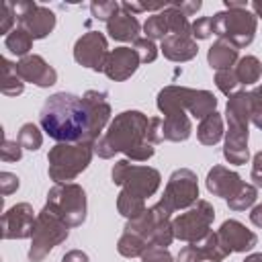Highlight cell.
Instances as JSON below:
<instances>
[{"label": "cell", "mask_w": 262, "mask_h": 262, "mask_svg": "<svg viewBox=\"0 0 262 262\" xmlns=\"http://www.w3.org/2000/svg\"><path fill=\"white\" fill-rule=\"evenodd\" d=\"M39 123L43 131L59 143H82L90 141V119L84 98L57 92L49 96L39 113Z\"/></svg>", "instance_id": "1"}, {"label": "cell", "mask_w": 262, "mask_h": 262, "mask_svg": "<svg viewBox=\"0 0 262 262\" xmlns=\"http://www.w3.org/2000/svg\"><path fill=\"white\" fill-rule=\"evenodd\" d=\"M149 119L139 111L121 113L108 131L94 141V151L100 158H111L115 151H125L131 160H147L154 156V145L147 141Z\"/></svg>", "instance_id": "2"}, {"label": "cell", "mask_w": 262, "mask_h": 262, "mask_svg": "<svg viewBox=\"0 0 262 262\" xmlns=\"http://www.w3.org/2000/svg\"><path fill=\"white\" fill-rule=\"evenodd\" d=\"M92 151H94V143L92 141L55 145L47 156V160H49V176L55 180V184L74 180L90 164Z\"/></svg>", "instance_id": "3"}, {"label": "cell", "mask_w": 262, "mask_h": 262, "mask_svg": "<svg viewBox=\"0 0 262 262\" xmlns=\"http://www.w3.org/2000/svg\"><path fill=\"white\" fill-rule=\"evenodd\" d=\"M47 207L68 225H80L86 217V194L78 184L57 182L47 194Z\"/></svg>", "instance_id": "4"}, {"label": "cell", "mask_w": 262, "mask_h": 262, "mask_svg": "<svg viewBox=\"0 0 262 262\" xmlns=\"http://www.w3.org/2000/svg\"><path fill=\"white\" fill-rule=\"evenodd\" d=\"M213 33L219 39H227L235 47L250 45L256 33V14L246 8H227V12H217L211 16Z\"/></svg>", "instance_id": "5"}, {"label": "cell", "mask_w": 262, "mask_h": 262, "mask_svg": "<svg viewBox=\"0 0 262 262\" xmlns=\"http://www.w3.org/2000/svg\"><path fill=\"white\" fill-rule=\"evenodd\" d=\"M68 237V225L45 205V209L39 213L37 223H35V231H33V246L29 250V258L33 262H39L45 258V254L57 246L59 242H63Z\"/></svg>", "instance_id": "6"}, {"label": "cell", "mask_w": 262, "mask_h": 262, "mask_svg": "<svg viewBox=\"0 0 262 262\" xmlns=\"http://www.w3.org/2000/svg\"><path fill=\"white\" fill-rule=\"evenodd\" d=\"M113 182L115 184H123L125 190L145 199V196L154 194L156 188L160 186V174L154 168L133 166L127 160H121L113 168Z\"/></svg>", "instance_id": "7"}, {"label": "cell", "mask_w": 262, "mask_h": 262, "mask_svg": "<svg viewBox=\"0 0 262 262\" xmlns=\"http://www.w3.org/2000/svg\"><path fill=\"white\" fill-rule=\"evenodd\" d=\"M215 217L213 207L207 201H196V205L192 209H188L186 213L178 215L172 221V231L174 237L184 239V242H201L207 233H209V225Z\"/></svg>", "instance_id": "8"}, {"label": "cell", "mask_w": 262, "mask_h": 262, "mask_svg": "<svg viewBox=\"0 0 262 262\" xmlns=\"http://www.w3.org/2000/svg\"><path fill=\"white\" fill-rule=\"evenodd\" d=\"M12 8L20 29L27 31L33 39L49 35L55 27V14L45 6H39L35 2H16L12 4Z\"/></svg>", "instance_id": "9"}, {"label": "cell", "mask_w": 262, "mask_h": 262, "mask_svg": "<svg viewBox=\"0 0 262 262\" xmlns=\"http://www.w3.org/2000/svg\"><path fill=\"white\" fill-rule=\"evenodd\" d=\"M199 196V186H196V176L190 170H176L166 186L162 203L174 213L176 209H184L192 203H196Z\"/></svg>", "instance_id": "10"}, {"label": "cell", "mask_w": 262, "mask_h": 262, "mask_svg": "<svg viewBox=\"0 0 262 262\" xmlns=\"http://www.w3.org/2000/svg\"><path fill=\"white\" fill-rule=\"evenodd\" d=\"M227 254V246L219 239L217 233H207L201 242L184 246L178 254V262H221Z\"/></svg>", "instance_id": "11"}, {"label": "cell", "mask_w": 262, "mask_h": 262, "mask_svg": "<svg viewBox=\"0 0 262 262\" xmlns=\"http://www.w3.org/2000/svg\"><path fill=\"white\" fill-rule=\"evenodd\" d=\"M74 57L78 63L92 68V70H104V61L108 57L106 51V39L98 33V31H90L84 37H80L76 41V49H74Z\"/></svg>", "instance_id": "12"}, {"label": "cell", "mask_w": 262, "mask_h": 262, "mask_svg": "<svg viewBox=\"0 0 262 262\" xmlns=\"http://www.w3.org/2000/svg\"><path fill=\"white\" fill-rule=\"evenodd\" d=\"M35 223H37V219L33 215L31 205H27V203L14 205L2 217V237L4 239H10V237H33Z\"/></svg>", "instance_id": "13"}, {"label": "cell", "mask_w": 262, "mask_h": 262, "mask_svg": "<svg viewBox=\"0 0 262 262\" xmlns=\"http://www.w3.org/2000/svg\"><path fill=\"white\" fill-rule=\"evenodd\" d=\"M16 72L20 76V80L25 82H33L37 86H51L57 80L55 70L41 57V55H27L16 63Z\"/></svg>", "instance_id": "14"}, {"label": "cell", "mask_w": 262, "mask_h": 262, "mask_svg": "<svg viewBox=\"0 0 262 262\" xmlns=\"http://www.w3.org/2000/svg\"><path fill=\"white\" fill-rule=\"evenodd\" d=\"M84 104L88 111V119H90V141L94 143L100 135V131L104 129L108 115H111V106L106 100V92H98V90H88L84 94Z\"/></svg>", "instance_id": "15"}, {"label": "cell", "mask_w": 262, "mask_h": 262, "mask_svg": "<svg viewBox=\"0 0 262 262\" xmlns=\"http://www.w3.org/2000/svg\"><path fill=\"white\" fill-rule=\"evenodd\" d=\"M139 66V57L135 53V49L129 47H117L115 51L108 53L106 61H104V74L113 80H127Z\"/></svg>", "instance_id": "16"}, {"label": "cell", "mask_w": 262, "mask_h": 262, "mask_svg": "<svg viewBox=\"0 0 262 262\" xmlns=\"http://www.w3.org/2000/svg\"><path fill=\"white\" fill-rule=\"evenodd\" d=\"M217 235H219V239L227 246L229 252H248V250H252V248L256 246V242H258L256 233L248 231V229H246L239 221H235V219L225 221V223L221 225V229L217 231Z\"/></svg>", "instance_id": "17"}, {"label": "cell", "mask_w": 262, "mask_h": 262, "mask_svg": "<svg viewBox=\"0 0 262 262\" xmlns=\"http://www.w3.org/2000/svg\"><path fill=\"white\" fill-rule=\"evenodd\" d=\"M242 184L244 182L239 180V176L223 166H215L207 176V188L213 194L223 196V199H231L242 188Z\"/></svg>", "instance_id": "18"}, {"label": "cell", "mask_w": 262, "mask_h": 262, "mask_svg": "<svg viewBox=\"0 0 262 262\" xmlns=\"http://www.w3.org/2000/svg\"><path fill=\"white\" fill-rule=\"evenodd\" d=\"M162 51L168 59L174 61H186L196 55V43L186 33H170L162 39Z\"/></svg>", "instance_id": "19"}, {"label": "cell", "mask_w": 262, "mask_h": 262, "mask_svg": "<svg viewBox=\"0 0 262 262\" xmlns=\"http://www.w3.org/2000/svg\"><path fill=\"white\" fill-rule=\"evenodd\" d=\"M223 156L231 164H244L248 160V127L229 123Z\"/></svg>", "instance_id": "20"}, {"label": "cell", "mask_w": 262, "mask_h": 262, "mask_svg": "<svg viewBox=\"0 0 262 262\" xmlns=\"http://www.w3.org/2000/svg\"><path fill=\"white\" fill-rule=\"evenodd\" d=\"M108 35L117 41H137L139 37V23L133 14L129 12H117L108 23H106Z\"/></svg>", "instance_id": "21"}, {"label": "cell", "mask_w": 262, "mask_h": 262, "mask_svg": "<svg viewBox=\"0 0 262 262\" xmlns=\"http://www.w3.org/2000/svg\"><path fill=\"white\" fill-rule=\"evenodd\" d=\"M237 59V47L229 43L227 39H219L211 49H209V63L217 72L221 70H231L233 61Z\"/></svg>", "instance_id": "22"}, {"label": "cell", "mask_w": 262, "mask_h": 262, "mask_svg": "<svg viewBox=\"0 0 262 262\" xmlns=\"http://www.w3.org/2000/svg\"><path fill=\"white\" fill-rule=\"evenodd\" d=\"M188 135H190V121L184 113L164 117V139L184 141Z\"/></svg>", "instance_id": "23"}, {"label": "cell", "mask_w": 262, "mask_h": 262, "mask_svg": "<svg viewBox=\"0 0 262 262\" xmlns=\"http://www.w3.org/2000/svg\"><path fill=\"white\" fill-rule=\"evenodd\" d=\"M215 104H217V98L211 92H207V90H192L190 92L188 111L192 117H196V119L209 117L211 113H215Z\"/></svg>", "instance_id": "24"}, {"label": "cell", "mask_w": 262, "mask_h": 262, "mask_svg": "<svg viewBox=\"0 0 262 262\" xmlns=\"http://www.w3.org/2000/svg\"><path fill=\"white\" fill-rule=\"evenodd\" d=\"M223 135V127H221V117L217 113H211L209 117H205L199 125V141L205 145H213L221 139Z\"/></svg>", "instance_id": "25"}, {"label": "cell", "mask_w": 262, "mask_h": 262, "mask_svg": "<svg viewBox=\"0 0 262 262\" xmlns=\"http://www.w3.org/2000/svg\"><path fill=\"white\" fill-rule=\"evenodd\" d=\"M233 72H235L239 84H254V82H258V78L262 74V66L254 55H246L237 61Z\"/></svg>", "instance_id": "26"}, {"label": "cell", "mask_w": 262, "mask_h": 262, "mask_svg": "<svg viewBox=\"0 0 262 262\" xmlns=\"http://www.w3.org/2000/svg\"><path fill=\"white\" fill-rule=\"evenodd\" d=\"M117 207H119L121 215L131 217V219L139 217V215L145 211V203H143V199L137 196V194H133V192H129V190H125V188H123L121 194H119Z\"/></svg>", "instance_id": "27"}, {"label": "cell", "mask_w": 262, "mask_h": 262, "mask_svg": "<svg viewBox=\"0 0 262 262\" xmlns=\"http://www.w3.org/2000/svg\"><path fill=\"white\" fill-rule=\"evenodd\" d=\"M2 92L10 96L23 92V82L16 72V66L10 63L8 59H2Z\"/></svg>", "instance_id": "28"}, {"label": "cell", "mask_w": 262, "mask_h": 262, "mask_svg": "<svg viewBox=\"0 0 262 262\" xmlns=\"http://www.w3.org/2000/svg\"><path fill=\"white\" fill-rule=\"evenodd\" d=\"M31 45H33V37H31L27 31H23L20 27L14 29V31H10V33L6 35V47H8L10 53H14V55H25V57H27Z\"/></svg>", "instance_id": "29"}, {"label": "cell", "mask_w": 262, "mask_h": 262, "mask_svg": "<svg viewBox=\"0 0 262 262\" xmlns=\"http://www.w3.org/2000/svg\"><path fill=\"white\" fill-rule=\"evenodd\" d=\"M145 248H147V242H145L143 237H139V235H135V233H131V231H127V229H125L123 237L119 239V252H121L123 256H127V258L141 256V254L145 252Z\"/></svg>", "instance_id": "30"}, {"label": "cell", "mask_w": 262, "mask_h": 262, "mask_svg": "<svg viewBox=\"0 0 262 262\" xmlns=\"http://www.w3.org/2000/svg\"><path fill=\"white\" fill-rule=\"evenodd\" d=\"M256 201V188L252 186V184H242V188L231 196V199H227V205H229V209H233V211H244L246 207H250L252 203Z\"/></svg>", "instance_id": "31"}, {"label": "cell", "mask_w": 262, "mask_h": 262, "mask_svg": "<svg viewBox=\"0 0 262 262\" xmlns=\"http://www.w3.org/2000/svg\"><path fill=\"white\" fill-rule=\"evenodd\" d=\"M143 31H145V37L147 39H164L168 37V23H166V16L164 12H158L154 16L147 18V23L143 25Z\"/></svg>", "instance_id": "32"}, {"label": "cell", "mask_w": 262, "mask_h": 262, "mask_svg": "<svg viewBox=\"0 0 262 262\" xmlns=\"http://www.w3.org/2000/svg\"><path fill=\"white\" fill-rule=\"evenodd\" d=\"M41 141H43V137H41L39 129L33 123H25L20 127V131H18V143H20V147H25V149H39Z\"/></svg>", "instance_id": "33"}, {"label": "cell", "mask_w": 262, "mask_h": 262, "mask_svg": "<svg viewBox=\"0 0 262 262\" xmlns=\"http://www.w3.org/2000/svg\"><path fill=\"white\" fill-rule=\"evenodd\" d=\"M215 82H217V88H219L223 94H227V96L235 94L233 90L239 86V80H237V76H235L233 70H221V72H217Z\"/></svg>", "instance_id": "34"}, {"label": "cell", "mask_w": 262, "mask_h": 262, "mask_svg": "<svg viewBox=\"0 0 262 262\" xmlns=\"http://www.w3.org/2000/svg\"><path fill=\"white\" fill-rule=\"evenodd\" d=\"M133 45H135L133 49H135V53H137L139 61L147 63V61H154V59H156L158 49H156V45H154V41H151V39H147V37H139Z\"/></svg>", "instance_id": "35"}, {"label": "cell", "mask_w": 262, "mask_h": 262, "mask_svg": "<svg viewBox=\"0 0 262 262\" xmlns=\"http://www.w3.org/2000/svg\"><path fill=\"white\" fill-rule=\"evenodd\" d=\"M250 119L258 129H262V86H256L250 92Z\"/></svg>", "instance_id": "36"}, {"label": "cell", "mask_w": 262, "mask_h": 262, "mask_svg": "<svg viewBox=\"0 0 262 262\" xmlns=\"http://www.w3.org/2000/svg\"><path fill=\"white\" fill-rule=\"evenodd\" d=\"M90 10H92V16L108 23L119 12V4L117 2H92L90 4Z\"/></svg>", "instance_id": "37"}, {"label": "cell", "mask_w": 262, "mask_h": 262, "mask_svg": "<svg viewBox=\"0 0 262 262\" xmlns=\"http://www.w3.org/2000/svg\"><path fill=\"white\" fill-rule=\"evenodd\" d=\"M141 260L143 262H172V256H170V252L164 246L149 244L145 248V252L141 254Z\"/></svg>", "instance_id": "38"}, {"label": "cell", "mask_w": 262, "mask_h": 262, "mask_svg": "<svg viewBox=\"0 0 262 262\" xmlns=\"http://www.w3.org/2000/svg\"><path fill=\"white\" fill-rule=\"evenodd\" d=\"M211 33H213V23H211V16L196 18V20L190 25V37H194V39H207Z\"/></svg>", "instance_id": "39"}, {"label": "cell", "mask_w": 262, "mask_h": 262, "mask_svg": "<svg viewBox=\"0 0 262 262\" xmlns=\"http://www.w3.org/2000/svg\"><path fill=\"white\" fill-rule=\"evenodd\" d=\"M0 12H2L0 33H8L10 25H12V23H14V18H16V14H14V8H12V4H10V2H2V6H0Z\"/></svg>", "instance_id": "40"}, {"label": "cell", "mask_w": 262, "mask_h": 262, "mask_svg": "<svg viewBox=\"0 0 262 262\" xmlns=\"http://www.w3.org/2000/svg\"><path fill=\"white\" fill-rule=\"evenodd\" d=\"M18 158H20V143L4 139V143H2V160L10 162V160H18Z\"/></svg>", "instance_id": "41"}, {"label": "cell", "mask_w": 262, "mask_h": 262, "mask_svg": "<svg viewBox=\"0 0 262 262\" xmlns=\"http://www.w3.org/2000/svg\"><path fill=\"white\" fill-rule=\"evenodd\" d=\"M2 194H8L12 192L14 188H18V178L14 174H8V172H2Z\"/></svg>", "instance_id": "42"}, {"label": "cell", "mask_w": 262, "mask_h": 262, "mask_svg": "<svg viewBox=\"0 0 262 262\" xmlns=\"http://www.w3.org/2000/svg\"><path fill=\"white\" fill-rule=\"evenodd\" d=\"M252 180L258 184V186H262V151L260 154H256V158H254V170H252Z\"/></svg>", "instance_id": "43"}, {"label": "cell", "mask_w": 262, "mask_h": 262, "mask_svg": "<svg viewBox=\"0 0 262 262\" xmlns=\"http://www.w3.org/2000/svg\"><path fill=\"white\" fill-rule=\"evenodd\" d=\"M63 262H88V256L84 252H80V250H74V252L63 256Z\"/></svg>", "instance_id": "44"}, {"label": "cell", "mask_w": 262, "mask_h": 262, "mask_svg": "<svg viewBox=\"0 0 262 262\" xmlns=\"http://www.w3.org/2000/svg\"><path fill=\"white\" fill-rule=\"evenodd\" d=\"M176 6H178L186 16H190L192 12H196V10L201 8V2H199V0H196V2H188V4H184V2H182V4H176Z\"/></svg>", "instance_id": "45"}, {"label": "cell", "mask_w": 262, "mask_h": 262, "mask_svg": "<svg viewBox=\"0 0 262 262\" xmlns=\"http://www.w3.org/2000/svg\"><path fill=\"white\" fill-rule=\"evenodd\" d=\"M250 221H252L254 225L262 227V205H258V207L252 209V213H250Z\"/></svg>", "instance_id": "46"}, {"label": "cell", "mask_w": 262, "mask_h": 262, "mask_svg": "<svg viewBox=\"0 0 262 262\" xmlns=\"http://www.w3.org/2000/svg\"><path fill=\"white\" fill-rule=\"evenodd\" d=\"M244 262H262V254H252V256H248Z\"/></svg>", "instance_id": "47"}, {"label": "cell", "mask_w": 262, "mask_h": 262, "mask_svg": "<svg viewBox=\"0 0 262 262\" xmlns=\"http://www.w3.org/2000/svg\"><path fill=\"white\" fill-rule=\"evenodd\" d=\"M252 6H254V10H256V14L262 16V2H254Z\"/></svg>", "instance_id": "48"}]
</instances>
